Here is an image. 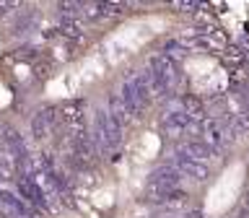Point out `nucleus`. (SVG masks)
Here are the masks:
<instances>
[{
  "instance_id": "nucleus-1",
  "label": "nucleus",
  "mask_w": 249,
  "mask_h": 218,
  "mask_svg": "<svg viewBox=\"0 0 249 218\" xmlns=\"http://www.w3.org/2000/svg\"><path fill=\"white\" fill-rule=\"evenodd\" d=\"M120 99H122V104L127 107L130 117H143L145 107L151 104V99H153V91H151V78H148V70H140V73L130 75L127 81L122 83Z\"/></svg>"
},
{
  "instance_id": "nucleus-2",
  "label": "nucleus",
  "mask_w": 249,
  "mask_h": 218,
  "mask_svg": "<svg viewBox=\"0 0 249 218\" xmlns=\"http://www.w3.org/2000/svg\"><path fill=\"white\" fill-rule=\"evenodd\" d=\"M91 138H93V145H96L99 153H112L122 140V127L107 114V109H99L96 120H93Z\"/></svg>"
},
{
  "instance_id": "nucleus-3",
  "label": "nucleus",
  "mask_w": 249,
  "mask_h": 218,
  "mask_svg": "<svg viewBox=\"0 0 249 218\" xmlns=\"http://www.w3.org/2000/svg\"><path fill=\"white\" fill-rule=\"evenodd\" d=\"M179 182H182V174L171 166V164H163V166L153 169L151 171V179H148V190H156V192H171L177 190Z\"/></svg>"
},
{
  "instance_id": "nucleus-4",
  "label": "nucleus",
  "mask_w": 249,
  "mask_h": 218,
  "mask_svg": "<svg viewBox=\"0 0 249 218\" xmlns=\"http://www.w3.org/2000/svg\"><path fill=\"white\" fill-rule=\"evenodd\" d=\"M171 166H174L182 177H192V179H197V182H205V179H208V166H205V164L192 161L190 156H184L179 151L171 156Z\"/></svg>"
},
{
  "instance_id": "nucleus-5",
  "label": "nucleus",
  "mask_w": 249,
  "mask_h": 218,
  "mask_svg": "<svg viewBox=\"0 0 249 218\" xmlns=\"http://www.w3.org/2000/svg\"><path fill=\"white\" fill-rule=\"evenodd\" d=\"M54 120H57V109H42V112L31 117V135H34V140L42 143V140L50 138Z\"/></svg>"
},
{
  "instance_id": "nucleus-6",
  "label": "nucleus",
  "mask_w": 249,
  "mask_h": 218,
  "mask_svg": "<svg viewBox=\"0 0 249 218\" xmlns=\"http://www.w3.org/2000/svg\"><path fill=\"white\" fill-rule=\"evenodd\" d=\"M192 125H195V122L182 112V109H177V112H169V114L161 120V127H163V132H166L169 138L182 135L184 130H190V127H192Z\"/></svg>"
},
{
  "instance_id": "nucleus-7",
  "label": "nucleus",
  "mask_w": 249,
  "mask_h": 218,
  "mask_svg": "<svg viewBox=\"0 0 249 218\" xmlns=\"http://www.w3.org/2000/svg\"><path fill=\"white\" fill-rule=\"evenodd\" d=\"M18 190H21L23 198L31 200L34 205H39V208H47L44 192H42V187H39L36 177H18Z\"/></svg>"
},
{
  "instance_id": "nucleus-8",
  "label": "nucleus",
  "mask_w": 249,
  "mask_h": 218,
  "mask_svg": "<svg viewBox=\"0 0 249 218\" xmlns=\"http://www.w3.org/2000/svg\"><path fill=\"white\" fill-rule=\"evenodd\" d=\"M179 153H184V156H190L192 161H208V159H213L215 151L210 148L208 143H202V140H187V143L179 148Z\"/></svg>"
},
{
  "instance_id": "nucleus-9",
  "label": "nucleus",
  "mask_w": 249,
  "mask_h": 218,
  "mask_svg": "<svg viewBox=\"0 0 249 218\" xmlns=\"http://www.w3.org/2000/svg\"><path fill=\"white\" fill-rule=\"evenodd\" d=\"M107 114L112 117V120L120 125V127H124L132 117L127 112V107L122 104V99H120V93H109V101H107Z\"/></svg>"
},
{
  "instance_id": "nucleus-10",
  "label": "nucleus",
  "mask_w": 249,
  "mask_h": 218,
  "mask_svg": "<svg viewBox=\"0 0 249 218\" xmlns=\"http://www.w3.org/2000/svg\"><path fill=\"white\" fill-rule=\"evenodd\" d=\"M182 112L187 114V117H190V120L192 122H202V120H205V107H202V101L200 99H195V96H184L182 99Z\"/></svg>"
},
{
  "instance_id": "nucleus-11",
  "label": "nucleus",
  "mask_w": 249,
  "mask_h": 218,
  "mask_svg": "<svg viewBox=\"0 0 249 218\" xmlns=\"http://www.w3.org/2000/svg\"><path fill=\"white\" fill-rule=\"evenodd\" d=\"M34 21H36V13H26L21 21H16L13 34H23V29H31V26H34Z\"/></svg>"
},
{
  "instance_id": "nucleus-12",
  "label": "nucleus",
  "mask_w": 249,
  "mask_h": 218,
  "mask_svg": "<svg viewBox=\"0 0 249 218\" xmlns=\"http://www.w3.org/2000/svg\"><path fill=\"white\" fill-rule=\"evenodd\" d=\"M62 31H65L68 36H81V29H78V23H73L70 18L62 21Z\"/></svg>"
},
{
  "instance_id": "nucleus-13",
  "label": "nucleus",
  "mask_w": 249,
  "mask_h": 218,
  "mask_svg": "<svg viewBox=\"0 0 249 218\" xmlns=\"http://www.w3.org/2000/svg\"><path fill=\"white\" fill-rule=\"evenodd\" d=\"M60 8H62V13H65V16H78V13H81V3H60Z\"/></svg>"
},
{
  "instance_id": "nucleus-14",
  "label": "nucleus",
  "mask_w": 249,
  "mask_h": 218,
  "mask_svg": "<svg viewBox=\"0 0 249 218\" xmlns=\"http://www.w3.org/2000/svg\"><path fill=\"white\" fill-rule=\"evenodd\" d=\"M239 216H249V195L244 198V202H241V210H239Z\"/></svg>"
},
{
  "instance_id": "nucleus-15",
  "label": "nucleus",
  "mask_w": 249,
  "mask_h": 218,
  "mask_svg": "<svg viewBox=\"0 0 249 218\" xmlns=\"http://www.w3.org/2000/svg\"><path fill=\"white\" fill-rule=\"evenodd\" d=\"M16 8V3H0V16H5V11H11Z\"/></svg>"
},
{
  "instance_id": "nucleus-16",
  "label": "nucleus",
  "mask_w": 249,
  "mask_h": 218,
  "mask_svg": "<svg viewBox=\"0 0 249 218\" xmlns=\"http://www.w3.org/2000/svg\"><path fill=\"white\" fill-rule=\"evenodd\" d=\"M11 218H13V216H11Z\"/></svg>"
}]
</instances>
